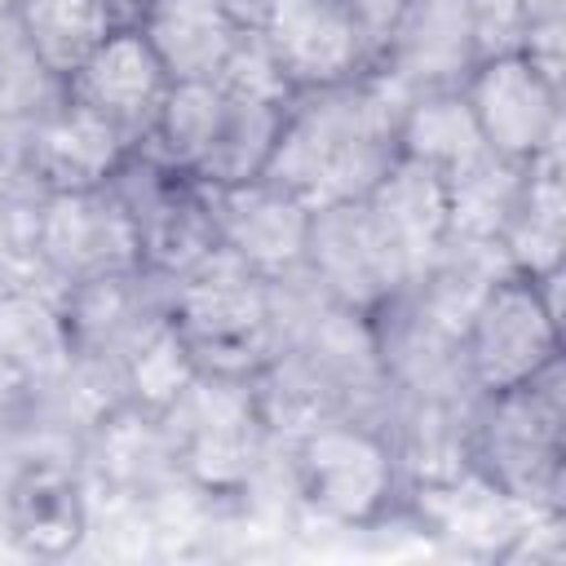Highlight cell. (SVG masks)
<instances>
[{"mask_svg": "<svg viewBox=\"0 0 566 566\" xmlns=\"http://www.w3.org/2000/svg\"><path fill=\"white\" fill-rule=\"evenodd\" d=\"M402 102L376 71L336 88L296 93L261 177L296 195L310 212L367 199L398 159Z\"/></svg>", "mask_w": 566, "mask_h": 566, "instance_id": "obj_1", "label": "cell"}, {"mask_svg": "<svg viewBox=\"0 0 566 566\" xmlns=\"http://www.w3.org/2000/svg\"><path fill=\"white\" fill-rule=\"evenodd\" d=\"M469 469L522 509L562 513L566 495V389L562 363L535 380L478 394L469 411Z\"/></svg>", "mask_w": 566, "mask_h": 566, "instance_id": "obj_2", "label": "cell"}, {"mask_svg": "<svg viewBox=\"0 0 566 566\" xmlns=\"http://www.w3.org/2000/svg\"><path fill=\"white\" fill-rule=\"evenodd\" d=\"M292 491L332 526H380L407 509V478L380 420L340 411L287 438Z\"/></svg>", "mask_w": 566, "mask_h": 566, "instance_id": "obj_3", "label": "cell"}, {"mask_svg": "<svg viewBox=\"0 0 566 566\" xmlns=\"http://www.w3.org/2000/svg\"><path fill=\"white\" fill-rule=\"evenodd\" d=\"M168 318L203 376L252 380L283 345L279 283L252 274L226 252L172 283Z\"/></svg>", "mask_w": 566, "mask_h": 566, "instance_id": "obj_4", "label": "cell"}, {"mask_svg": "<svg viewBox=\"0 0 566 566\" xmlns=\"http://www.w3.org/2000/svg\"><path fill=\"white\" fill-rule=\"evenodd\" d=\"M164 424L177 447L181 482H190L203 495H248L274 442L256 407L252 380L203 371L164 411Z\"/></svg>", "mask_w": 566, "mask_h": 566, "instance_id": "obj_5", "label": "cell"}, {"mask_svg": "<svg viewBox=\"0 0 566 566\" xmlns=\"http://www.w3.org/2000/svg\"><path fill=\"white\" fill-rule=\"evenodd\" d=\"M460 363L473 394L517 389L562 363L557 310L544 301L535 279L500 270L482 283L460 327Z\"/></svg>", "mask_w": 566, "mask_h": 566, "instance_id": "obj_6", "label": "cell"}, {"mask_svg": "<svg viewBox=\"0 0 566 566\" xmlns=\"http://www.w3.org/2000/svg\"><path fill=\"white\" fill-rule=\"evenodd\" d=\"M460 97L491 155L535 164L539 155L562 150V84L548 80L522 49L478 57Z\"/></svg>", "mask_w": 566, "mask_h": 566, "instance_id": "obj_7", "label": "cell"}, {"mask_svg": "<svg viewBox=\"0 0 566 566\" xmlns=\"http://www.w3.org/2000/svg\"><path fill=\"white\" fill-rule=\"evenodd\" d=\"M301 274L332 305L367 318H376L402 287L416 283L363 199L314 208Z\"/></svg>", "mask_w": 566, "mask_h": 566, "instance_id": "obj_8", "label": "cell"}, {"mask_svg": "<svg viewBox=\"0 0 566 566\" xmlns=\"http://www.w3.org/2000/svg\"><path fill=\"white\" fill-rule=\"evenodd\" d=\"M35 265L57 287L137 270V230L124 203L102 190H57L40 195L35 217Z\"/></svg>", "mask_w": 566, "mask_h": 566, "instance_id": "obj_9", "label": "cell"}, {"mask_svg": "<svg viewBox=\"0 0 566 566\" xmlns=\"http://www.w3.org/2000/svg\"><path fill=\"white\" fill-rule=\"evenodd\" d=\"M137 137H128L115 119L71 102L66 93L44 106L27 124V155H22V177L44 190H102L119 164L133 155Z\"/></svg>", "mask_w": 566, "mask_h": 566, "instance_id": "obj_10", "label": "cell"}, {"mask_svg": "<svg viewBox=\"0 0 566 566\" xmlns=\"http://www.w3.org/2000/svg\"><path fill=\"white\" fill-rule=\"evenodd\" d=\"M478 49L473 0H402L394 35L376 62V75L402 97L460 88Z\"/></svg>", "mask_w": 566, "mask_h": 566, "instance_id": "obj_11", "label": "cell"}, {"mask_svg": "<svg viewBox=\"0 0 566 566\" xmlns=\"http://www.w3.org/2000/svg\"><path fill=\"white\" fill-rule=\"evenodd\" d=\"M208 195L226 256H234L239 265H248L270 283L301 274L314 212L296 195H287L270 177H252L239 186H208Z\"/></svg>", "mask_w": 566, "mask_h": 566, "instance_id": "obj_12", "label": "cell"}, {"mask_svg": "<svg viewBox=\"0 0 566 566\" xmlns=\"http://www.w3.org/2000/svg\"><path fill=\"white\" fill-rule=\"evenodd\" d=\"M256 31L292 93L336 88L367 75L345 0H270Z\"/></svg>", "mask_w": 566, "mask_h": 566, "instance_id": "obj_13", "label": "cell"}, {"mask_svg": "<svg viewBox=\"0 0 566 566\" xmlns=\"http://www.w3.org/2000/svg\"><path fill=\"white\" fill-rule=\"evenodd\" d=\"M168 71L164 62L155 57L150 40L137 31V27H115L66 80H62V93L106 119H115L128 137H142L150 133L155 124V111L168 93Z\"/></svg>", "mask_w": 566, "mask_h": 566, "instance_id": "obj_14", "label": "cell"}, {"mask_svg": "<svg viewBox=\"0 0 566 566\" xmlns=\"http://www.w3.org/2000/svg\"><path fill=\"white\" fill-rule=\"evenodd\" d=\"M363 203L411 270V279H424L451 243V203L442 172L398 155Z\"/></svg>", "mask_w": 566, "mask_h": 566, "instance_id": "obj_15", "label": "cell"}, {"mask_svg": "<svg viewBox=\"0 0 566 566\" xmlns=\"http://www.w3.org/2000/svg\"><path fill=\"white\" fill-rule=\"evenodd\" d=\"M4 535L31 557H66L88 535V495L75 469L31 460L4 486Z\"/></svg>", "mask_w": 566, "mask_h": 566, "instance_id": "obj_16", "label": "cell"}, {"mask_svg": "<svg viewBox=\"0 0 566 566\" xmlns=\"http://www.w3.org/2000/svg\"><path fill=\"white\" fill-rule=\"evenodd\" d=\"M168 80H217L243 27L221 0H150L137 18Z\"/></svg>", "mask_w": 566, "mask_h": 566, "instance_id": "obj_17", "label": "cell"}, {"mask_svg": "<svg viewBox=\"0 0 566 566\" xmlns=\"http://www.w3.org/2000/svg\"><path fill=\"white\" fill-rule=\"evenodd\" d=\"M0 371L27 389L57 385L75 371L57 310V287L53 292H40L35 283L0 287Z\"/></svg>", "mask_w": 566, "mask_h": 566, "instance_id": "obj_18", "label": "cell"}, {"mask_svg": "<svg viewBox=\"0 0 566 566\" xmlns=\"http://www.w3.org/2000/svg\"><path fill=\"white\" fill-rule=\"evenodd\" d=\"M93 469L124 495H155L164 482H181L177 447L164 416L111 402L93 420Z\"/></svg>", "mask_w": 566, "mask_h": 566, "instance_id": "obj_19", "label": "cell"}, {"mask_svg": "<svg viewBox=\"0 0 566 566\" xmlns=\"http://www.w3.org/2000/svg\"><path fill=\"white\" fill-rule=\"evenodd\" d=\"M495 248H500L504 265L526 279H544V274L562 270V248H566L562 150H548L535 164H526L522 190L513 199V212H509Z\"/></svg>", "mask_w": 566, "mask_h": 566, "instance_id": "obj_20", "label": "cell"}, {"mask_svg": "<svg viewBox=\"0 0 566 566\" xmlns=\"http://www.w3.org/2000/svg\"><path fill=\"white\" fill-rule=\"evenodd\" d=\"M221 119H226V93L217 88V80H172L142 146L168 168L199 177L221 133Z\"/></svg>", "mask_w": 566, "mask_h": 566, "instance_id": "obj_21", "label": "cell"}, {"mask_svg": "<svg viewBox=\"0 0 566 566\" xmlns=\"http://www.w3.org/2000/svg\"><path fill=\"white\" fill-rule=\"evenodd\" d=\"M482 150L486 146L478 137V124H473L460 88L416 93L402 102V115H398V155L402 159H416V164L451 177L464 164H473Z\"/></svg>", "mask_w": 566, "mask_h": 566, "instance_id": "obj_22", "label": "cell"}, {"mask_svg": "<svg viewBox=\"0 0 566 566\" xmlns=\"http://www.w3.org/2000/svg\"><path fill=\"white\" fill-rule=\"evenodd\" d=\"M18 27L49 75L66 80L119 22L111 0H27L18 9Z\"/></svg>", "mask_w": 566, "mask_h": 566, "instance_id": "obj_23", "label": "cell"}, {"mask_svg": "<svg viewBox=\"0 0 566 566\" xmlns=\"http://www.w3.org/2000/svg\"><path fill=\"white\" fill-rule=\"evenodd\" d=\"M287 102H252V97H226L221 133L199 168L195 181L203 186H239L265 172L279 128H283Z\"/></svg>", "mask_w": 566, "mask_h": 566, "instance_id": "obj_24", "label": "cell"}, {"mask_svg": "<svg viewBox=\"0 0 566 566\" xmlns=\"http://www.w3.org/2000/svg\"><path fill=\"white\" fill-rule=\"evenodd\" d=\"M195 376H199V367H195L186 340L177 336L172 318H164V323H155V327L124 354V363H119V371H115V394H119V402H128V407H142V411L164 416V411L190 389Z\"/></svg>", "mask_w": 566, "mask_h": 566, "instance_id": "obj_25", "label": "cell"}, {"mask_svg": "<svg viewBox=\"0 0 566 566\" xmlns=\"http://www.w3.org/2000/svg\"><path fill=\"white\" fill-rule=\"evenodd\" d=\"M62 97V80L35 57L18 13H0V119H35Z\"/></svg>", "mask_w": 566, "mask_h": 566, "instance_id": "obj_26", "label": "cell"}, {"mask_svg": "<svg viewBox=\"0 0 566 566\" xmlns=\"http://www.w3.org/2000/svg\"><path fill=\"white\" fill-rule=\"evenodd\" d=\"M217 88L226 97H252V102H292L296 97L287 88V80L279 75V66H274L256 27H243V35L234 40L226 66L217 71Z\"/></svg>", "mask_w": 566, "mask_h": 566, "instance_id": "obj_27", "label": "cell"}, {"mask_svg": "<svg viewBox=\"0 0 566 566\" xmlns=\"http://www.w3.org/2000/svg\"><path fill=\"white\" fill-rule=\"evenodd\" d=\"M349 4V18H354V31H358V49H363V71H376L389 35H394V22L402 13V0H345Z\"/></svg>", "mask_w": 566, "mask_h": 566, "instance_id": "obj_28", "label": "cell"}, {"mask_svg": "<svg viewBox=\"0 0 566 566\" xmlns=\"http://www.w3.org/2000/svg\"><path fill=\"white\" fill-rule=\"evenodd\" d=\"M31 124V119H27ZM27 124L0 119V199L22 181V155H27Z\"/></svg>", "mask_w": 566, "mask_h": 566, "instance_id": "obj_29", "label": "cell"}, {"mask_svg": "<svg viewBox=\"0 0 566 566\" xmlns=\"http://www.w3.org/2000/svg\"><path fill=\"white\" fill-rule=\"evenodd\" d=\"M146 4H150V0H111V9H115V22H119V27H137V18L146 13Z\"/></svg>", "mask_w": 566, "mask_h": 566, "instance_id": "obj_30", "label": "cell"}, {"mask_svg": "<svg viewBox=\"0 0 566 566\" xmlns=\"http://www.w3.org/2000/svg\"><path fill=\"white\" fill-rule=\"evenodd\" d=\"M27 0H0V13H18Z\"/></svg>", "mask_w": 566, "mask_h": 566, "instance_id": "obj_31", "label": "cell"}]
</instances>
